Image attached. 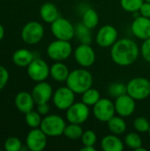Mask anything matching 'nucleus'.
Instances as JSON below:
<instances>
[{
	"instance_id": "6e6552de",
	"label": "nucleus",
	"mask_w": 150,
	"mask_h": 151,
	"mask_svg": "<svg viewBox=\"0 0 150 151\" xmlns=\"http://www.w3.org/2000/svg\"><path fill=\"white\" fill-rule=\"evenodd\" d=\"M90 115L88 105L83 102L74 103L66 110V119L69 123L81 125L85 123Z\"/></svg>"
},
{
	"instance_id": "b1692460",
	"label": "nucleus",
	"mask_w": 150,
	"mask_h": 151,
	"mask_svg": "<svg viewBox=\"0 0 150 151\" xmlns=\"http://www.w3.org/2000/svg\"><path fill=\"white\" fill-rule=\"evenodd\" d=\"M125 145L136 151H146L142 148V139L137 133H129L125 137Z\"/></svg>"
},
{
	"instance_id": "473e14b6",
	"label": "nucleus",
	"mask_w": 150,
	"mask_h": 151,
	"mask_svg": "<svg viewBox=\"0 0 150 151\" xmlns=\"http://www.w3.org/2000/svg\"><path fill=\"white\" fill-rule=\"evenodd\" d=\"M80 139L83 146H95L97 142L96 134L93 130H87L83 132Z\"/></svg>"
},
{
	"instance_id": "5701e85b",
	"label": "nucleus",
	"mask_w": 150,
	"mask_h": 151,
	"mask_svg": "<svg viewBox=\"0 0 150 151\" xmlns=\"http://www.w3.org/2000/svg\"><path fill=\"white\" fill-rule=\"evenodd\" d=\"M108 128L111 134L116 135L123 134L126 130V123L123 117L121 116H114L108 122Z\"/></svg>"
},
{
	"instance_id": "f03ea898",
	"label": "nucleus",
	"mask_w": 150,
	"mask_h": 151,
	"mask_svg": "<svg viewBox=\"0 0 150 151\" xmlns=\"http://www.w3.org/2000/svg\"><path fill=\"white\" fill-rule=\"evenodd\" d=\"M66 86L75 94H83L92 88L93 75L86 68H78L70 72L66 80Z\"/></svg>"
},
{
	"instance_id": "79ce46f5",
	"label": "nucleus",
	"mask_w": 150,
	"mask_h": 151,
	"mask_svg": "<svg viewBox=\"0 0 150 151\" xmlns=\"http://www.w3.org/2000/svg\"><path fill=\"white\" fill-rule=\"evenodd\" d=\"M149 135H150V127H149Z\"/></svg>"
},
{
	"instance_id": "1a4fd4ad",
	"label": "nucleus",
	"mask_w": 150,
	"mask_h": 151,
	"mask_svg": "<svg viewBox=\"0 0 150 151\" xmlns=\"http://www.w3.org/2000/svg\"><path fill=\"white\" fill-rule=\"evenodd\" d=\"M54 105L60 111H66L75 103V93L66 87H61L53 93Z\"/></svg>"
},
{
	"instance_id": "a211bd4d",
	"label": "nucleus",
	"mask_w": 150,
	"mask_h": 151,
	"mask_svg": "<svg viewBox=\"0 0 150 151\" xmlns=\"http://www.w3.org/2000/svg\"><path fill=\"white\" fill-rule=\"evenodd\" d=\"M34 100L32 96V94L22 91L17 94L15 97V106L22 113H27L33 110Z\"/></svg>"
},
{
	"instance_id": "412c9836",
	"label": "nucleus",
	"mask_w": 150,
	"mask_h": 151,
	"mask_svg": "<svg viewBox=\"0 0 150 151\" xmlns=\"http://www.w3.org/2000/svg\"><path fill=\"white\" fill-rule=\"evenodd\" d=\"M70 71L66 65L63 62H56L54 63L50 69V75L51 78L57 82H65L66 81Z\"/></svg>"
},
{
	"instance_id": "c85d7f7f",
	"label": "nucleus",
	"mask_w": 150,
	"mask_h": 151,
	"mask_svg": "<svg viewBox=\"0 0 150 151\" xmlns=\"http://www.w3.org/2000/svg\"><path fill=\"white\" fill-rule=\"evenodd\" d=\"M41 116L42 115L38 111H34L32 110L29 112L26 113V117H25L26 123L31 128H37L41 126V123L42 120Z\"/></svg>"
},
{
	"instance_id": "4468645a",
	"label": "nucleus",
	"mask_w": 150,
	"mask_h": 151,
	"mask_svg": "<svg viewBox=\"0 0 150 151\" xmlns=\"http://www.w3.org/2000/svg\"><path fill=\"white\" fill-rule=\"evenodd\" d=\"M27 148L31 151H42L46 148L47 135L41 128H32L26 139Z\"/></svg>"
},
{
	"instance_id": "c9c22d12",
	"label": "nucleus",
	"mask_w": 150,
	"mask_h": 151,
	"mask_svg": "<svg viewBox=\"0 0 150 151\" xmlns=\"http://www.w3.org/2000/svg\"><path fill=\"white\" fill-rule=\"evenodd\" d=\"M9 81V73L6 68L0 65V90H2Z\"/></svg>"
},
{
	"instance_id": "cd10ccee",
	"label": "nucleus",
	"mask_w": 150,
	"mask_h": 151,
	"mask_svg": "<svg viewBox=\"0 0 150 151\" xmlns=\"http://www.w3.org/2000/svg\"><path fill=\"white\" fill-rule=\"evenodd\" d=\"M81 43L90 44L91 42V33L90 29L87 27L82 22L75 27V35Z\"/></svg>"
},
{
	"instance_id": "9d476101",
	"label": "nucleus",
	"mask_w": 150,
	"mask_h": 151,
	"mask_svg": "<svg viewBox=\"0 0 150 151\" xmlns=\"http://www.w3.org/2000/svg\"><path fill=\"white\" fill-rule=\"evenodd\" d=\"M93 113L96 119L102 122H108L115 116L116 109L114 103L107 98H101L94 106Z\"/></svg>"
},
{
	"instance_id": "2f4dec72",
	"label": "nucleus",
	"mask_w": 150,
	"mask_h": 151,
	"mask_svg": "<svg viewBox=\"0 0 150 151\" xmlns=\"http://www.w3.org/2000/svg\"><path fill=\"white\" fill-rule=\"evenodd\" d=\"M133 127L135 128V130L138 133H147L149 132L150 127V123L149 121L145 118V117H138L134 119L133 121Z\"/></svg>"
},
{
	"instance_id": "6ab92c4d",
	"label": "nucleus",
	"mask_w": 150,
	"mask_h": 151,
	"mask_svg": "<svg viewBox=\"0 0 150 151\" xmlns=\"http://www.w3.org/2000/svg\"><path fill=\"white\" fill-rule=\"evenodd\" d=\"M101 147L104 151H122L125 149V143L118 135L111 134L102 139Z\"/></svg>"
},
{
	"instance_id": "4c0bfd02",
	"label": "nucleus",
	"mask_w": 150,
	"mask_h": 151,
	"mask_svg": "<svg viewBox=\"0 0 150 151\" xmlns=\"http://www.w3.org/2000/svg\"><path fill=\"white\" fill-rule=\"evenodd\" d=\"M50 105L48 104V103L45 104H37V111L41 114V115H47L50 111Z\"/></svg>"
},
{
	"instance_id": "ea45409f",
	"label": "nucleus",
	"mask_w": 150,
	"mask_h": 151,
	"mask_svg": "<svg viewBox=\"0 0 150 151\" xmlns=\"http://www.w3.org/2000/svg\"><path fill=\"white\" fill-rule=\"evenodd\" d=\"M4 27L0 24V41L4 38Z\"/></svg>"
},
{
	"instance_id": "20e7f679",
	"label": "nucleus",
	"mask_w": 150,
	"mask_h": 151,
	"mask_svg": "<svg viewBox=\"0 0 150 151\" xmlns=\"http://www.w3.org/2000/svg\"><path fill=\"white\" fill-rule=\"evenodd\" d=\"M66 123L65 119L56 114L48 115L42 119L40 128L44 132L47 136L57 137L64 134Z\"/></svg>"
},
{
	"instance_id": "bb28decb",
	"label": "nucleus",
	"mask_w": 150,
	"mask_h": 151,
	"mask_svg": "<svg viewBox=\"0 0 150 151\" xmlns=\"http://www.w3.org/2000/svg\"><path fill=\"white\" fill-rule=\"evenodd\" d=\"M81 95H82L81 102H83L88 106H94L101 99L100 92L97 89L93 88H88Z\"/></svg>"
},
{
	"instance_id": "f257e3e1",
	"label": "nucleus",
	"mask_w": 150,
	"mask_h": 151,
	"mask_svg": "<svg viewBox=\"0 0 150 151\" xmlns=\"http://www.w3.org/2000/svg\"><path fill=\"white\" fill-rule=\"evenodd\" d=\"M140 49L137 43L129 38H121L118 40L111 50V58L112 61L120 66H128L133 65L139 58Z\"/></svg>"
},
{
	"instance_id": "aec40b11",
	"label": "nucleus",
	"mask_w": 150,
	"mask_h": 151,
	"mask_svg": "<svg viewBox=\"0 0 150 151\" xmlns=\"http://www.w3.org/2000/svg\"><path fill=\"white\" fill-rule=\"evenodd\" d=\"M34 58V53L27 49L17 50L12 55L13 63L19 67H27Z\"/></svg>"
},
{
	"instance_id": "9b49d317",
	"label": "nucleus",
	"mask_w": 150,
	"mask_h": 151,
	"mask_svg": "<svg viewBox=\"0 0 150 151\" xmlns=\"http://www.w3.org/2000/svg\"><path fill=\"white\" fill-rule=\"evenodd\" d=\"M27 68L29 78L35 82L43 81L50 75V67L43 59L41 58H35Z\"/></svg>"
},
{
	"instance_id": "a19ab883",
	"label": "nucleus",
	"mask_w": 150,
	"mask_h": 151,
	"mask_svg": "<svg viewBox=\"0 0 150 151\" xmlns=\"http://www.w3.org/2000/svg\"><path fill=\"white\" fill-rule=\"evenodd\" d=\"M146 2H149V3H150V0H145Z\"/></svg>"
},
{
	"instance_id": "4be33fe9",
	"label": "nucleus",
	"mask_w": 150,
	"mask_h": 151,
	"mask_svg": "<svg viewBox=\"0 0 150 151\" xmlns=\"http://www.w3.org/2000/svg\"><path fill=\"white\" fill-rule=\"evenodd\" d=\"M40 16L46 23H52L59 18V12L57 7L52 3H45L40 8Z\"/></svg>"
},
{
	"instance_id": "0eeeda50",
	"label": "nucleus",
	"mask_w": 150,
	"mask_h": 151,
	"mask_svg": "<svg viewBox=\"0 0 150 151\" xmlns=\"http://www.w3.org/2000/svg\"><path fill=\"white\" fill-rule=\"evenodd\" d=\"M44 35V28L42 25L37 21H30L27 23L21 30V38L27 44L38 43Z\"/></svg>"
},
{
	"instance_id": "393cba45",
	"label": "nucleus",
	"mask_w": 150,
	"mask_h": 151,
	"mask_svg": "<svg viewBox=\"0 0 150 151\" xmlns=\"http://www.w3.org/2000/svg\"><path fill=\"white\" fill-rule=\"evenodd\" d=\"M82 23L89 29L96 27L99 23V16L96 11L93 8H88L86 10L82 16Z\"/></svg>"
},
{
	"instance_id": "72a5a7b5",
	"label": "nucleus",
	"mask_w": 150,
	"mask_h": 151,
	"mask_svg": "<svg viewBox=\"0 0 150 151\" xmlns=\"http://www.w3.org/2000/svg\"><path fill=\"white\" fill-rule=\"evenodd\" d=\"M21 148V142L17 137H9L4 142V149L7 151H19Z\"/></svg>"
},
{
	"instance_id": "a878e982",
	"label": "nucleus",
	"mask_w": 150,
	"mask_h": 151,
	"mask_svg": "<svg viewBox=\"0 0 150 151\" xmlns=\"http://www.w3.org/2000/svg\"><path fill=\"white\" fill-rule=\"evenodd\" d=\"M83 129L79 124H74V123H70L69 125H66L65 131H64V135L72 141H76L81 138L82 134H83Z\"/></svg>"
},
{
	"instance_id": "ddd939ff",
	"label": "nucleus",
	"mask_w": 150,
	"mask_h": 151,
	"mask_svg": "<svg viewBox=\"0 0 150 151\" xmlns=\"http://www.w3.org/2000/svg\"><path fill=\"white\" fill-rule=\"evenodd\" d=\"M118 33L116 27L111 25H104L98 30L95 42L102 48H109L118 41Z\"/></svg>"
},
{
	"instance_id": "f3484780",
	"label": "nucleus",
	"mask_w": 150,
	"mask_h": 151,
	"mask_svg": "<svg viewBox=\"0 0 150 151\" xmlns=\"http://www.w3.org/2000/svg\"><path fill=\"white\" fill-rule=\"evenodd\" d=\"M32 96L36 104L48 103L53 96V89L50 83L45 81L37 82V84L33 88Z\"/></svg>"
},
{
	"instance_id": "dca6fc26",
	"label": "nucleus",
	"mask_w": 150,
	"mask_h": 151,
	"mask_svg": "<svg viewBox=\"0 0 150 151\" xmlns=\"http://www.w3.org/2000/svg\"><path fill=\"white\" fill-rule=\"evenodd\" d=\"M132 33L140 40H147L150 38V18L141 15L134 18L131 25Z\"/></svg>"
},
{
	"instance_id": "2eb2a0df",
	"label": "nucleus",
	"mask_w": 150,
	"mask_h": 151,
	"mask_svg": "<svg viewBox=\"0 0 150 151\" xmlns=\"http://www.w3.org/2000/svg\"><path fill=\"white\" fill-rule=\"evenodd\" d=\"M136 100H134L128 94H125L116 98L114 102L116 113L123 118L130 117L133 114L136 108Z\"/></svg>"
},
{
	"instance_id": "7c9ffc66",
	"label": "nucleus",
	"mask_w": 150,
	"mask_h": 151,
	"mask_svg": "<svg viewBox=\"0 0 150 151\" xmlns=\"http://www.w3.org/2000/svg\"><path fill=\"white\" fill-rule=\"evenodd\" d=\"M108 93L111 97H114V98L121 96L125 94H127L126 85H125L124 83H119V82L112 83L108 88Z\"/></svg>"
},
{
	"instance_id": "f8f14e48",
	"label": "nucleus",
	"mask_w": 150,
	"mask_h": 151,
	"mask_svg": "<svg viewBox=\"0 0 150 151\" xmlns=\"http://www.w3.org/2000/svg\"><path fill=\"white\" fill-rule=\"evenodd\" d=\"M73 55L75 61L84 68L93 65L96 58L94 49L90 46V44L87 43H80L75 49Z\"/></svg>"
},
{
	"instance_id": "e433bc0d",
	"label": "nucleus",
	"mask_w": 150,
	"mask_h": 151,
	"mask_svg": "<svg viewBox=\"0 0 150 151\" xmlns=\"http://www.w3.org/2000/svg\"><path fill=\"white\" fill-rule=\"evenodd\" d=\"M139 12L141 16L146 17V18H150V3L149 2H143L141 4Z\"/></svg>"
},
{
	"instance_id": "f704fd0d",
	"label": "nucleus",
	"mask_w": 150,
	"mask_h": 151,
	"mask_svg": "<svg viewBox=\"0 0 150 151\" xmlns=\"http://www.w3.org/2000/svg\"><path fill=\"white\" fill-rule=\"evenodd\" d=\"M141 51L143 58L147 62L150 63V38L143 41V43L141 48Z\"/></svg>"
},
{
	"instance_id": "423d86ee",
	"label": "nucleus",
	"mask_w": 150,
	"mask_h": 151,
	"mask_svg": "<svg viewBox=\"0 0 150 151\" xmlns=\"http://www.w3.org/2000/svg\"><path fill=\"white\" fill-rule=\"evenodd\" d=\"M53 35L59 40L71 41L75 35V27L66 19L59 17L50 26Z\"/></svg>"
},
{
	"instance_id": "7ed1b4c3",
	"label": "nucleus",
	"mask_w": 150,
	"mask_h": 151,
	"mask_svg": "<svg viewBox=\"0 0 150 151\" xmlns=\"http://www.w3.org/2000/svg\"><path fill=\"white\" fill-rule=\"evenodd\" d=\"M72 52V47L70 41L57 39L50 42L47 47V55L56 62H63L66 60Z\"/></svg>"
},
{
	"instance_id": "58836bf2",
	"label": "nucleus",
	"mask_w": 150,
	"mask_h": 151,
	"mask_svg": "<svg viewBox=\"0 0 150 151\" xmlns=\"http://www.w3.org/2000/svg\"><path fill=\"white\" fill-rule=\"evenodd\" d=\"M81 151H95L96 149L95 146H83V148L80 149Z\"/></svg>"
},
{
	"instance_id": "39448f33",
	"label": "nucleus",
	"mask_w": 150,
	"mask_h": 151,
	"mask_svg": "<svg viewBox=\"0 0 150 151\" xmlns=\"http://www.w3.org/2000/svg\"><path fill=\"white\" fill-rule=\"evenodd\" d=\"M126 88L127 94L136 101L144 100L150 96V81L146 78H133L128 81Z\"/></svg>"
},
{
	"instance_id": "c756f323",
	"label": "nucleus",
	"mask_w": 150,
	"mask_h": 151,
	"mask_svg": "<svg viewBox=\"0 0 150 151\" xmlns=\"http://www.w3.org/2000/svg\"><path fill=\"white\" fill-rule=\"evenodd\" d=\"M144 0H120L121 7L127 12H138Z\"/></svg>"
}]
</instances>
